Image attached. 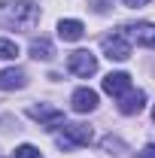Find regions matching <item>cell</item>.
Instances as JSON below:
<instances>
[{"mask_svg":"<svg viewBox=\"0 0 155 158\" xmlns=\"http://www.w3.org/2000/svg\"><path fill=\"white\" fill-rule=\"evenodd\" d=\"M37 21H40V6L34 0H9V3H0V24H6V27L27 31Z\"/></svg>","mask_w":155,"mask_h":158,"instance_id":"1","label":"cell"},{"mask_svg":"<svg viewBox=\"0 0 155 158\" xmlns=\"http://www.w3.org/2000/svg\"><path fill=\"white\" fill-rule=\"evenodd\" d=\"M91 140H94V134H91L88 125H82V122H70V125H64V134H58V146L73 149V146H88Z\"/></svg>","mask_w":155,"mask_h":158,"instance_id":"2","label":"cell"},{"mask_svg":"<svg viewBox=\"0 0 155 158\" xmlns=\"http://www.w3.org/2000/svg\"><path fill=\"white\" fill-rule=\"evenodd\" d=\"M67 67H70V73L88 79V76H94V73H97V58L88 52V49H79V52H73V55L67 58Z\"/></svg>","mask_w":155,"mask_h":158,"instance_id":"3","label":"cell"},{"mask_svg":"<svg viewBox=\"0 0 155 158\" xmlns=\"http://www.w3.org/2000/svg\"><path fill=\"white\" fill-rule=\"evenodd\" d=\"M103 55L110 61H128L131 58V40L125 34H113L103 40Z\"/></svg>","mask_w":155,"mask_h":158,"instance_id":"4","label":"cell"},{"mask_svg":"<svg viewBox=\"0 0 155 158\" xmlns=\"http://www.w3.org/2000/svg\"><path fill=\"white\" fill-rule=\"evenodd\" d=\"M27 116L37 118V122H43V125H49V128L64 125V113L55 110V106H49V103H31V106H27Z\"/></svg>","mask_w":155,"mask_h":158,"instance_id":"5","label":"cell"},{"mask_svg":"<svg viewBox=\"0 0 155 158\" xmlns=\"http://www.w3.org/2000/svg\"><path fill=\"white\" fill-rule=\"evenodd\" d=\"M143 106H146V94L140 88H128L119 98V113L122 116H137V113H143Z\"/></svg>","mask_w":155,"mask_h":158,"instance_id":"6","label":"cell"},{"mask_svg":"<svg viewBox=\"0 0 155 158\" xmlns=\"http://www.w3.org/2000/svg\"><path fill=\"white\" fill-rule=\"evenodd\" d=\"M122 34H125L128 40H137L140 46H149V49H155V24H149V21L128 24V27H122Z\"/></svg>","mask_w":155,"mask_h":158,"instance_id":"7","label":"cell"},{"mask_svg":"<svg viewBox=\"0 0 155 158\" xmlns=\"http://www.w3.org/2000/svg\"><path fill=\"white\" fill-rule=\"evenodd\" d=\"M70 106L76 113H91V110H97V91H91V88H76L73 98H70Z\"/></svg>","mask_w":155,"mask_h":158,"instance_id":"8","label":"cell"},{"mask_svg":"<svg viewBox=\"0 0 155 158\" xmlns=\"http://www.w3.org/2000/svg\"><path fill=\"white\" fill-rule=\"evenodd\" d=\"M27 85V73L19 67H9V70H0V88L3 91H19Z\"/></svg>","mask_w":155,"mask_h":158,"instance_id":"9","label":"cell"},{"mask_svg":"<svg viewBox=\"0 0 155 158\" xmlns=\"http://www.w3.org/2000/svg\"><path fill=\"white\" fill-rule=\"evenodd\" d=\"M82 34H85V24L79 19H61L58 21V37L64 43H76V40H82Z\"/></svg>","mask_w":155,"mask_h":158,"instance_id":"10","label":"cell"},{"mask_svg":"<svg viewBox=\"0 0 155 158\" xmlns=\"http://www.w3.org/2000/svg\"><path fill=\"white\" fill-rule=\"evenodd\" d=\"M128 88H131V76L128 73H110V76L103 79V91L113 94V98H122Z\"/></svg>","mask_w":155,"mask_h":158,"instance_id":"11","label":"cell"},{"mask_svg":"<svg viewBox=\"0 0 155 158\" xmlns=\"http://www.w3.org/2000/svg\"><path fill=\"white\" fill-rule=\"evenodd\" d=\"M31 58H37V61H52L55 58V46L49 43V40H34L31 43Z\"/></svg>","mask_w":155,"mask_h":158,"instance_id":"12","label":"cell"},{"mask_svg":"<svg viewBox=\"0 0 155 158\" xmlns=\"http://www.w3.org/2000/svg\"><path fill=\"white\" fill-rule=\"evenodd\" d=\"M100 149H103L107 155H122V152H125V143H122L119 137H113V134H110V137L100 140Z\"/></svg>","mask_w":155,"mask_h":158,"instance_id":"13","label":"cell"},{"mask_svg":"<svg viewBox=\"0 0 155 158\" xmlns=\"http://www.w3.org/2000/svg\"><path fill=\"white\" fill-rule=\"evenodd\" d=\"M0 58H3V61H12V58H19V43H15V40H6V37H0Z\"/></svg>","mask_w":155,"mask_h":158,"instance_id":"14","label":"cell"},{"mask_svg":"<svg viewBox=\"0 0 155 158\" xmlns=\"http://www.w3.org/2000/svg\"><path fill=\"white\" fill-rule=\"evenodd\" d=\"M12 158H43V152H40L37 146H31V143H21L19 149L12 152Z\"/></svg>","mask_w":155,"mask_h":158,"instance_id":"15","label":"cell"},{"mask_svg":"<svg viewBox=\"0 0 155 158\" xmlns=\"http://www.w3.org/2000/svg\"><path fill=\"white\" fill-rule=\"evenodd\" d=\"M137 158H155V143H146V146L137 152Z\"/></svg>","mask_w":155,"mask_h":158,"instance_id":"16","label":"cell"},{"mask_svg":"<svg viewBox=\"0 0 155 158\" xmlns=\"http://www.w3.org/2000/svg\"><path fill=\"white\" fill-rule=\"evenodd\" d=\"M149 0H125V6H131V9H140V6H146Z\"/></svg>","mask_w":155,"mask_h":158,"instance_id":"17","label":"cell"},{"mask_svg":"<svg viewBox=\"0 0 155 158\" xmlns=\"http://www.w3.org/2000/svg\"><path fill=\"white\" fill-rule=\"evenodd\" d=\"M152 118H155V106H152Z\"/></svg>","mask_w":155,"mask_h":158,"instance_id":"18","label":"cell"}]
</instances>
